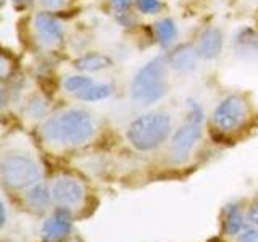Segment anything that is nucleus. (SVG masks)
Returning <instances> with one entry per match:
<instances>
[{"label": "nucleus", "mask_w": 258, "mask_h": 242, "mask_svg": "<svg viewBox=\"0 0 258 242\" xmlns=\"http://www.w3.org/2000/svg\"><path fill=\"white\" fill-rule=\"evenodd\" d=\"M95 125L92 116L81 108H70L47 119L42 126V136L50 144L83 145L94 136Z\"/></svg>", "instance_id": "1"}, {"label": "nucleus", "mask_w": 258, "mask_h": 242, "mask_svg": "<svg viewBox=\"0 0 258 242\" xmlns=\"http://www.w3.org/2000/svg\"><path fill=\"white\" fill-rule=\"evenodd\" d=\"M168 58L161 55L145 63L131 81V99L139 105L160 102L168 92Z\"/></svg>", "instance_id": "2"}, {"label": "nucleus", "mask_w": 258, "mask_h": 242, "mask_svg": "<svg viewBox=\"0 0 258 242\" xmlns=\"http://www.w3.org/2000/svg\"><path fill=\"white\" fill-rule=\"evenodd\" d=\"M171 116L165 111H150L137 116L126 129V137L136 150L147 152L160 147L171 134Z\"/></svg>", "instance_id": "3"}, {"label": "nucleus", "mask_w": 258, "mask_h": 242, "mask_svg": "<svg viewBox=\"0 0 258 242\" xmlns=\"http://www.w3.org/2000/svg\"><path fill=\"white\" fill-rule=\"evenodd\" d=\"M2 181L10 189H26L40 179V168L34 158L24 153L5 155L0 163Z\"/></svg>", "instance_id": "4"}, {"label": "nucleus", "mask_w": 258, "mask_h": 242, "mask_svg": "<svg viewBox=\"0 0 258 242\" xmlns=\"http://www.w3.org/2000/svg\"><path fill=\"white\" fill-rule=\"evenodd\" d=\"M202 126H204V111L194 102L189 105L187 118L173 136L171 160L174 163H184L189 158L192 149L196 147L202 136Z\"/></svg>", "instance_id": "5"}, {"label": "nucleus", "mask_w": 258, "mask_h": 242, "mask_svg": "<svg viewBox=\"0 0 258 242\" xmlns=\"http://www.w3.org/2000/svg\"><path fill=\"white\" fill-rule=\"evenodd\" d=\"M248 118V103L240 95H228L216 105L212 115V123L216 131L232 133L245 123Z\"/></svg>", "instance_id": "6"}, {"label": "nucleus", "mask_w": 258, "mask_h": 242, "mask_svg": "<svg viewBox=\"0 0 258 242\" xmlns=\"http://www.w3.org/2000/svg\"><path fill=\"white\" fill-rule=\"evenodd\" d=\"M52 199L61 207H78L84 200V186L75 177H58L52 186Z\"/></svg>", "instance_id": "7"}, {"label": "nucleus", "mask_w": 258, "mask_h": 242, "mask_svg": "<svg viewBox=\"0 0 258 242\" xmlns=\"http://www.w3.org/2000/svg\"><path fill=\"white\" fill-rule=\"evenodd\" d=\"M34 31L37 39L47 47L60 44L64 37L63 24L52 13L40 12L34 16Z\"/></svg>", "instance_id": "8"}, {"label": "nucleus", "mask_w": 258, "mask_h": 242, "mask_svg": "<svg viewBox=\"0 0 258 242\" xmlns=\"http://www.w3.org/2000/svg\"><path fill=\"white\" fill-rule=\"evenodd\" d=\"M223 44H224V37L220 28H207L199 37V44H197V52L199 56L204 60H215L216 56H220L223 52Z\"/></svg>", "instance_id": "9"}, {"label": "nucleus", "mask_w": 258, "mask_h": 242, "mask_svg": "<svg viewBox=\"0 0 258 242\" xmlns=\"http://www.w3.org/2000/svg\"><path fill=\"white\" fill-rule=\"evenodd\" d=\"M71 231V216L68 210L60 208L47 218L42 226V237L45 240H58Z\"/></svg>", "instance_id": "10"}, {"label": "nucleus", "mask_w": 258, "mask_h": 242, "mask_svg": "<svg viewBox=\"0 0 258 242\" xmlns=\"http://www.w3.org/2000/svg\"><path fill=\"white\" fill-rule=\"evenodd\" d=\"M200 58L197 48H194L189 44H184L181 47L174 48V50L168 55V65L169 68L177 73H189L196 70L197 60Z\"/></svg>", "instance_id": "11"}, {"label": "nucleus", "mask_w": 258, "mask_h": 242, "mask_svg": "<svg viewBox=\"0 0 258 242\" xmlns=\"http://www.w3.org/2000/svg\"><path fill=\"white\" fill-rule=\"evenodd\" d=\"M113 65V60L110 58L108 55L105 53H86L83 56L75 62V67L81 71L86 73H95V71H102L105 68H110Z\"/></svg>", "instance_id": "12"}, {"label": "nucleus", "mask_w": 258, "mask_h": 242, "mask_svg": "<svg viewBox=\"0 0 258 242\" xmlns=\"http://www.w3.org/2000/svg\"><path fill=\"white\" fill-rule=\"evenodd\" d=\"M153 31H155L158 44L165 48L171 47L176 42L177 34H179L176 23L171 18H163V20L157 21L155 26H153Z\"/></svg>", "instance_id": "13"}, {"label": "nucleus", "mask_w": 258, "mask_h": 242, "mask_svg": "<svg viewBox=\"0 0 258 242\" xmlns=\"http://www.w3.org/2000/svg\"><path fill=\"white\" fill-rule=\"evenodd\" d=\"M24 199H26L29 207L36 208V210H44L50 205L52 191H48L44 184H34L26 191Z\"/></svg>", "instance_id": "14"}, {"label": "nucleus", "mask_w": 258, "mask_h": 242, "mask_svg": "<svg viewBox=\"0 0 258 242\" xmlns=\"http://www.w3.org/2000/svg\"><path fill=\"white\" fill-rule=\"evenodd\" d=\"M223 231L229 234V236H236V234L244 231V215H242L239 207L232 205L226 210L223 220Z\"/></svg>", "instance_id": "15"}, {"label": "nucleus", "mask_w": 258, "mask_h": 242, "mask_svg": "<svg viewBox=\"0 0 258 242\" xmlns=\"http://www.w3.org/2000/svg\"><path fill=\"white\" fill-rule=\"evenodd\" d=\"M113 92V87L108 83H94L92 86H89L86 91L76 95L78 100L83 102H100L108 99Z\"/></svg>", "instance_id": "16"}, {"label": "nucleus", "mask_w": 258, "mask_h": 242, "mask_svg": "<svg viewBox=\"0 0 258 242\" xmlns=\"http://www.w3.org/2000/svg\"><path fill=\"white\" fill-rule=\"evenodd\" d=\"M236 48L242 53H256L258 52V37L253 29L244 28L236 34Z\"/></svg>", "instance_id": "17"}, {"label": "nucleus", "mask_w": 258, "mask_h": 242, "mask_svg": "<svg viewBox=\"0 0 258 242\" xmlns=\"http://www.w3.org/2000/svg\"><path fill=\"white\" fill-rule=\"evenodd\" d=\"M95 81L89 76H84V75H73V76H68L67 79L63 81V89L67 91L68 94H73V95H78L89 86H92Z\"/></svg>", "instance_id": "18"}, {"label": "nucleus", "mask_w": 258, "mask_h": 242, "mask_svg": "<svg viewBox=\"0 0 258 242\" xmlns=\"http://www.w3.org/2000/svg\"><path fill=\"white\" fill-rule=\"evenodd\" d=\"M136 5L139 8V12L145 15H155L163 8V4L160 0H136Z\"/></svg>", "instance_id": "19"}, {"label": "nucleus", "mask_w": 258, "mask_h": 242, "mask_svg": "<svg viewBox=\"0 0 258 242\" xmlns=\"http://www.w3.org/2000/svg\"><path fill=\"white\" fill-rule=\"evenodd\" d=\"M45 111H47V103L40 97H34L28 105V113L31 118H40Z\"/></svg>", "instance_id": "20"}, {"label": "nucleus", "mask_w": 258, "mask_h": 242, "mask_svg": "<svg viewBox=\"0 0 258 242\" xmlns=\"http://www.w3.org/2000/svg\"><path fill=\"white\" fill-rule=\"evenodd\" d=\"M239 242H258V226L256 228H248L244 229L237 237Z\"/></svg>", "instance_id": "21"}, {"label": "nucleus", "mask_w": 258, "mask_h": 242, "mask_svg": "<svg viewBox=\"0 0 258 242\" xmlns=\"http://www.w3.org/2000/svg\"><path fill=\"white\" fill-rule=\"evenodd\" d=\"M40 4L48 8V10H58V8L64 5V0H40Z\"/></svg>", "instance_id": "22"}, {"label": "nucleus", "mask_w": 258, "mask_h": 242, "mask_svg": "<svg viewBox=\"0 0 258 242\" xmlns=\"http://www.w3.org/2000/svg\"><path fill=\"white\" fill-rule=\"evenodd\" d=\"M248 221L253 226H258V204L255 207H252V210L248 212Z\"/></svg>", "instance_id": "23"}, {"label": "nucleus", "mask_w": 258, "mask_h": 242, "mask_svg": "<svg viewBox=\"0 0 258 242\" xmlns=\"http://www.w3.org/2000/svg\"><path fill=\"white\" fill-rule=\"evenodd\" d=\"M131 2H133V0H111V4L115 5V7H118V8H124L126 5H129Z\"/></svg>", "instance_id": "24"}, {"label": "nucleus", "mask_w": 258, "mask_h": 242, "mask_svg": "<svg viewBox=\"0 0 258 242\" xmlns=\"http://www.w3.org/2000/svg\"><path fill=\"white\" fill-rule=\"evenodd\" d=\"M13 4H18V5H26V4H31L32 0H12Z\"/></svg>", "instance_id": "25"}]
</instances>
